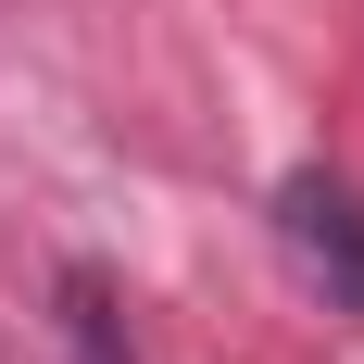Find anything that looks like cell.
<instances>
[{
    "label": "cell",
    "mask_w": 364,
    "mask_h": 364,
    "mask_svg": "<svg viewBox=\"0 0 364 364\" xmlns=\"http://www.w3.org/2000/svg\"><path fill=\"white\" fill-rule=\"evenodd\" d=\"M277 239H289V264L339 301V314H364V201H352V176L301 164V176L277 188Z\"/></svg>",
    "instance_id": "1"
},
{
    "label": "cell",
    "mask_w": 364,
    "mask_h": 364,
    "mask_svg": "<svg viewBox=\"0 0 364 364\" xmlns=\"http://www.w3.org/2000/svg\"><path fill=\"white\" fill-rule=\"evenodd\" d=\"M75 364H126V352H113V314H101L88 289H75Z\"/></svg>",
    "instance_id": "2"
}]
</instances>
